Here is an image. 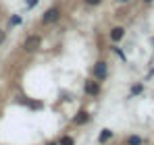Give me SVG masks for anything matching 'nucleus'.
<instances>
[{
  "mask_svg": "<svg viewBox=\"0 0 154 145\" xmlns=\"http://www.w3.org/2000/svg\"><path fill=\"white\" fill-rule=\"evenodd\" d=\"M83 91H85V96H90V97H98L100 96V81H96L94 77L85 79L83 81Z\"/></svg>",
  "mask_w": 154,
  "mask_h": 145,
  "instance_id": "obj_1",
  "label": "nucleus"
},
{
  "mask_svg": "<svg viewBox=\"0 0 154 145\" xmlns=\"http://www.w3.org/2000/svg\"><path fill=\"white\" fill-rule=\"evenodd\" d=\"M58 19H60V8H58V6L46 8V13L42 15V23L44 25H52V23H56Z\"/></svg>",
  "mask_w": 154,
  "mask_h": 145,
  "instance_id": "obj_2",
  "label": "nucleus"
},
{
  "mask_svg": "<svg viewBox=\"0 0 154 145\" xmlns=\"http://www.w3.org/2000/svg\"><path fill=\"white\" fill-rule=\"evenodd\" d=\"M94 79L96 81H104L106 77H108V64L104 62V60H98L96 64H94Z\"/></svg>",
  "mask_w": 154,
  "mask_h": 145,
  "instance_id": "obj_3",
  "label": "nucleus"
},
{
  "mask_svg": "<svg viewBox=\"0 0 154 145\" xmlns=\"http://www.w3.org/2000/svg\"><path fill=\"white\" fill-rule=\"evenodd\" d=\"M40 46H42V35H35V33L29 35L25 42H23V50L25 52H35Z\"/></svg>",
  "mask_w": 154,
  "mask_h": 145,
  "instance_id": "obj_4",
  "label": "nucleus"
},
{
  "mask_svg": "<svg viewBox=\"0 0 154 145\" xmlns=\"http://www.w3.org/2000/svg\"><path fill=\"white\" fill-rule=\"evenodd\" d=\"M90 118H92V116H90L88 110H79L75 116H73V124H75V126H83V124L90 122Z\"/></svg>",
  "mask_w": 154,
  "mask_h": 145,
  "instance_id": "obj_5",
  "label": "nucleus"
},
{
  "mask_svg": "<svg viewBox=\"0 0 154 145\" xmlns=\"http://www.w3.org/2000/svg\"><path fill=\"white\" fill-rule=\"evenodd\" d=\"M108 35H110V40L117 44V42H121V40L125 37V27H121V25H119V27H112Z\"/></svg>",
  "mask_w": 154,
  "mask_h": 145,
  "instance_id": "obj_6",
  "label": "nucleus"
},
{
  "mask_svg": "<svg viewBox=\"0 0 154 145\" xmlns=\"http://www.w3.org/2000/svg\"><path fill=\"white\" fill-rule=\"evenodd\" d=\"M112 135H115V133H112V131H110V129H102V131H100V135H98V141H100V143H108V141H110V139H112Z\"/></svg>",
  "mask_w": 154,
  "mask_h": 145,
  "instance_id": "obj_7",
  "label": "nucleus"
},
{
  "mask_svg": "<svg viewBox=\"0 0 154 145\" xmlns=\"http://www.w3.org/2000/svg\"><path fill=\"white\" fill-rule=\"evenodd\" d=\"M23 23V17L21 15H11V19H8V27H17V25Z\"/></svg>",
  "mask_w": 154,
  "mask_h": 145,
  "instance_id": "obj_8",
  "label": "nucleus"
},
{
  "mask_svg": "<svg viewBox=\"0 0 154 145\" xmlns=\"http://www.w3.org/2000/svg\"><path fill=\"white\" fill-rule=\"evenodd\" d=\"M56 143H58V145H75V139H73V137H69V135H65V137H60Z\"/></svg>",
  "mask_w": 154,
  "mask_h": 145,
  "instance_id": "obj_9",
  "label": "nucleus"
},
{
  "mask_svg": "<svg viewBox=\"0 0 154 145\" xmlns=\"http://www.w3.org/2000/svg\"><path fill=\"white\" fill-rule=\"evenodd\" d=\"M125 143H127V145H142V137H137V135H129Z\"/></svg>",
  "mask_w": 154,
  "mask_h": 145,
  "instance_id": "obj_10",
  "label": "nucleus"
},
{
  "mask_svg": "<svg viewBox=\"0 0 154 145\" xmlns=\"http://www.w3.org/2000/svg\"><path fill=\"white\" fill-rule=\"evenodd\" d=\"M144 91V85L142 83H135V85H131V96H140Z\"/></svg>",
  "mask_w": 154,
  "mask_h": 145,
  "instance_id": "obj_11",
  "label": "nucleus"
},
{
  "mask_svg": "<svg viewBox=\"0 0 154 145\" xmlns=\"http://www.w3.org/2000/svg\"><path fill=\"white\" fill-rule=\"evenodd\" d=\"M112 50H115V54H117V56H119V58H121V60H123V62H125V60H127V56H125V54H123V50H121V48H117V46H115V48H112Z\"/></svg>",
  "mask_w": 154,
  "mask_h": 145,
  "instance_id": "obj_12",
  "label": "nucleus"
},
{
  "mask_svg": "<svg viewBox=\"0 0 154 145\" xmlns=\"http://www.w3.org/2000/svg\"><path fill=\"white\" fill-rule=\"evenodd\" d=\"M38 2L40 0H25V6L27 8H33V6H38Z\"/></svg>",
  "mask_w": 154,
  "mask_h": 145,
  "instance_id": "obj_13",
  "label": "nucleus"
},
{
  "mask_svg": "<svg viewBox=\"0 0 154 145\" xmlns=\"http://www.w3.org/2000/svg\"><path fill=\"white\" fill-rule=\"evenodd\" d=\"M83 2H85L88 6H98V4H100L102 0H83Z\"/></svg>",
  "mask_w": 154,
  "mask_h": 145,
  "instance_id": "obj_14",
  "label": "nucleus"
},
{
  "mask_svg": "<svg viewBox=\"0 0 154 145\" xmlns=\"http://www.w3.org/2000/svg\"><path fill=\"white\" fill-rule=\"evenodd\" d=\"M4 37H6V31H2V29H0V44L4 42Z\"/></svg>",
  "mask_w": 154,
  "mask_h": 145,
  "instance_id": "obj_15",
  "label": "nucleus"
},
{
  "mask_svg": "<svg viewBox=\"0 0 154 145\" xmlns=\"http://www.w3.org/2000/svg\"><path fill=\"white\" fill-rule=\"evenodd\" d=\"M115 2H119V4H129L131 0H115Z\"/></svg>",
  "mask_w": 154,
  "mask_h": 145,
  "instance_id": "obj_16",
  "label": "nucleus"
},
{
  "mask_svg": "<svg viewBox=\"0 0 154 145\" xmlns=\"http://www.w3.org/2000/svg\"><path fill=\"white\" fill-rule=\"evenodd\" d=\"M46 145H58V143H56V141H50V143H46Z\"/></svg>",
  "mask_w": 154,
  "mask_h": 145,
  "instance_id": "obj_17",
  "label": "nucleus"
},
{
  "mask_svg": "<svg viewBox=\"0 0 154 145\" xmlns=\"http://www.w3.org/2000/svg\"><path fill=\"white\" fill-rule=\"evenodd\" d=\"M144 2H154V0H144Z\"/></svg>",
  "mask_w": 154,
  "mask_h": 145,
  "instance_id": "obj_18",
  "label": "nucleus"
}]
</instances>
